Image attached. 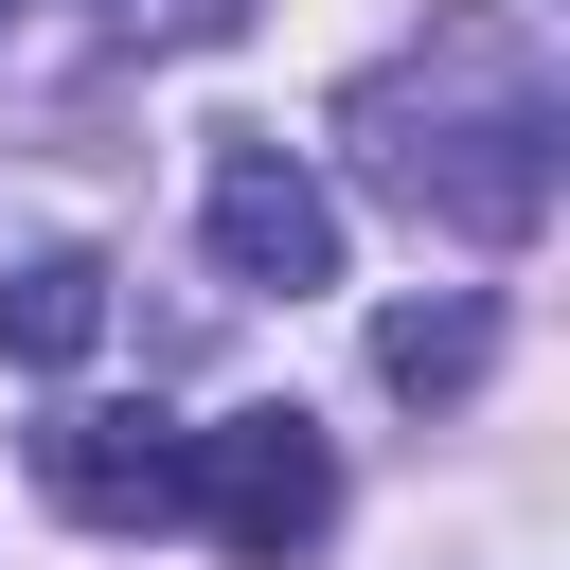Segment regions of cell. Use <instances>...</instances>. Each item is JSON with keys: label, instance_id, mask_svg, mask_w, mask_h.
<instances>
[{"label": "cell", "instance_id": "3", "mask_svg": "<svg viewBox=\"0 0 570 570\" xmlns=\"http://www.w3.org/2000/svg\"><path fill=\"white\" fill-rule=\"evenodd\" d=\"M214 267H232V285H285V303L338 285V196H321L285 142H249V125L214 142Z\"/></svg>", "mask_w": 570, "mask_h": 570}, {"label": "cell", "instance_id": "4", "mask_svg": "<svg viewBox=\"0 0 570 570\" xmlns=\"http://www.w3.org/2000/svg\"><path fill=\"white\" fill-rule=\"evenodd\" d=\"M36 499L89 517V534H160L178 517V428L160 410H53L36 428Z\"/></svg>", "mask_w": 570, "mask_h": 570}, {"label": "cell", "instance_id": "2", "mask_svg": "<svg viewBox=\"0 0 570 570\" xmlns=\"http://www.w3.org/2000/svg\"><path fill=\"white\" fill-rule=\"evenodd\" d=\"M178 517L232 552V570H285L321 517H338V445L303 410H232V428H178Z\"/></svg>", "mask_w": 570, "mask_h": 570}, {"label": "cell", "instance_id": "7", "mask_svg": "<svg viewBox=\"0 0 570 570\" xmlns=\"http://www.w3.org/2000/svg\"><path fill=\"white\" fill-rule=\"evenodd\" d=\"M107 18H125V36H142V53H196V36H232V18H249V0H107Z\"/></svg>", "mask_w": 570, "mask_h": 570}, {"label": "cell", "instance_id": "6", "mask_svg": "<svg viewBox=\"0 0 570 570\" xmlns=\"http://www.w3.org/2000/svg\"><path fill=\"white\" fill-rule=\"evenodd\" d=\"M481 356H499V303H463V285H445V303H392V321H374V374H392L410 410H463V392H481Z\"/></svg>", "mask_w": 570, "mask_h": 570}, {"label": "cell", "instance_id": "1", "mask_svg": "<svg viewBox=\"0 0 570 570\" xmlns=\"http://www.w3.org/2000/svg\"><path fill=\"white\" fill-rule=\"evenodd\" d=\"M338 160H356L392 214H428V232H463V249H517V232L552 214V160H570V107H552L534 18H517V0H445L392 71L338 89Z\"/></svg>", "mask_w": 570, "mask_h": 570}, {"label": "cell", "instance_id": "8", "mask_svg": "<svg viewBox=\"0 0 570 570\" xmlns=\"http://www.w3.org/2000/svg\"><path fill=\"white\" fill-rule=\"evenodd\" d=\"M0 36H18V0H0Z\"/></svg>", "mask_w": 570, "mask_h": 570}, {"label": "cell", "instance_id": "5", "mask_svg": "<svg viewBox=\"0 0 570 570\" xmlns=\"http://www.w3.org/2000/svg\"><path fill=\"white\" fill-rule=\"evenodd\" d=\"M89 338H107V249H18L0 267V356L18 374H71Z\"/></svg>", "mask_w": 570, "mask_h": 570}]
</instances>
